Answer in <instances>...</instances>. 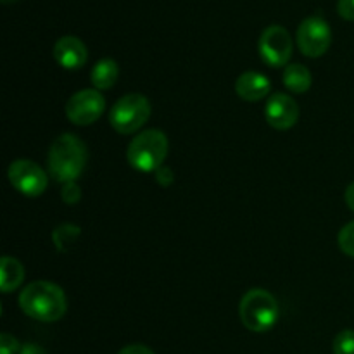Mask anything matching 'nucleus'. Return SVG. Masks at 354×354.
Masks as SVG:
<instances>
[{
  "label": "nucleus",
  "instance_id": "obj_23",
  "mask_svg": "<svg viewBox=\"0 0 354 354\" xmlns=\"http://www.w3.org/2000/svg\"><path fill=\"white\" fill-rule=\"evenodd\" d=\"M19 354H47V353H45L41 348H38V346L26 344L23 349H21Z\"/></svg>",
  "mask_w": 354,
  "mask_h": 354
},
{
  "label": "nucleus",
  "instance_id": "obj_11",
  "mask_svg": "<svg viewBox=\"0 0 354 354\" xmlns=\"http://www.w3.org/2000/svg\"><path fill=\"white\" fill-rule=\"evenodd\" d=\"M88 50L76 37H62L54 45V59L64 69H80L86 62Z\"/></svg>",
  "mask_w": 354,
  "mask_h": 354
},
{
  "label": "nucleus",
  "instance_id": "obj_12",
  "mask_svg": "<svg viewBox=\"0 0 354 354\" xmlns=\"http://www.w3.org/2000/svg\"><path fill=\"white\" fill-rule=\"evenodd\" d=\"M270 90H272V83L268 76L258 71L242 73L235 82V92L242 100H248V102H258L265 99Z\"/></svg>",
  "mask_w": 354,
  "mask_h": 354
},
{
  "label": "nucleus",
  "instance_id": "obj_8",
  "mask_svg": "<svg viewBox=\"0 0 354 354\" xmlns=\"http://www.w3.org/2000/svg\"><path fill=\"white\" fill-rule=\"evenodd\" d=\"M259 55L272 68H280L289 62L292 55V38L283 26H268L259 37Z\"/></svg>",
  "mask_w": 354,
  "mask_h": 354
},
{
  "label": "nucleus",
  "instance_id": "obj_14",
  "mask_svg": "<svg viewBox=\"0 0 354 354\" xmlns=\"http://www.w3.org/2000/svg\"><path fill=\"white\" fill-rule=\"evenodd\" d=\"M24 280V268L16 258L3 256L0 261V287L2 292H12L14 289L23 283Z\"/></svg>",
  "mask_w": 354,
  "mask_h": 354
},
{
  "label": "nucleus",
  "instance_id": "obj_1",
  "mask_svg": "<svg viewBox=\"0 0 354 354\" xmlns=\"http://www.w3.org/2000/svg\"><path fill=\"white\" fill-rule=\"evenodd\" d=\"M19 306L30 318L44 324L61 320L68 310L64 290L52 282H31L19 296Z\"/></svg>",
  "mask_w": 354,
  "mask_h": 354
},
{
  "label": "nucleus",
  "instance_id": "obj_17",
  "mask_svg": "<svg viewBox=\"0 0 354 354\" xmlns=\"http://www.w3.org/2000/svg\"><path fill=\"white\" fill-rule=\"evenodd\" d=\"M337 241H339V248H341V251L344 252V254L354 258V220L351 223H348L346 227L341 228Z\"/></svg>",
  "mask_w": 354,
  "mask_h": 354
},
{
  "label": "nucleus",
  "instance_id": "obj_6",
  "mask_svg": "<svg viewBox=\"0 0 354 354\" xmlns=\"http://www.w3.org/2000/svg\"><path fill=\"white\" fill-rule=\"evenodd\" d=\"M106 99L97 88H85L76 92L66 104V116L78 127H88L102 116Z\"/></svg>",
  "mask_w": 354,
  "mask_h": 354
},
{
  "label": "nucleus",
  "instance_id": "obj_15",
  "mask_svg": "<svg viewBox=\"0 0 354 354\" xmlns=\"http://www.w3.org/2000/svg\"><path fill=\"white\" fill-rule=\"evenodd\" d=\"M311 82V73L303 64H290L287 66L283 71V85L294 93H304L310 90Z\"/></svg>",
  "mask_w": 354,
  "mask_h": 354
},
{
  "label": "nucleus",
  "instance_id": "obj_2",
  "mask_svg": "<svg viewBox=\"0 0 354 354\" xmlns=\"http://www.w3.org/2000/svg\"><path fill=\"white\" fill-rule=\"evenodd\" d=\"M86 162V147L76 135L64 133L54 140L48 151V171L61 183L80 178Z\"/></svg>",
  "mask_w": 354,
  "mask_h": 354
},
{
  "label": "nucleus",
  "instance_id": "obj_19",
  "mask_svg": "<svg viewBox=\"0 0 354 354\" xmlns=\"http://www.w3.org/2000/svg\"><path fill=\"white\" fill-rule=\"evenodd\" d=\"M19 351V342L9 334L0 335V353L2 354H16Z\"/></svg>",
  "mask_w": 354,
  "mask_h": 354
},
{
  "label": "nucleus",
  "instance_id": "obj_5",
  "mask_svg": "<svg viewBox=\"0 0 354 354\" xmlns=\"http://www.w3.org/2000/svg\"><path fill=\"white\" fill-rule=\"evenodd\" d=\"M151 118V102L140 93H128L113 106L109 123L118 133L130 135L140 130Z\"/></svg>",
  "mask_w": 354,
  "mask_h": 354
},
{
  "label": "nucleus",
  "instance_id": "obj_16",
  "mask_svg": "<svg viewBox=\"0 0 354 354\" xmlns=\"http://www.w3.org/2000/svg\"><path fill=\"white\" fill-rule=\"evenodd\" d=\"M334 354H354V330H342L334 339Z\"/></svg>",
  "mask_w": 354,
  "mask_h": 354
},
{
  "label": "nucleus",
  "instance_id": "obj_4",
  "mask_svg": "<svg viewBox=\"0 0 354 354\" xmlns=\"http://www.w3.org/2000/svg\"><path fill=\"white\" fill-rule=\"evenodd\" d=\"M241 320L251 332H266L279 322V304L270 292L252 289L242 297L239 306Z\"/></svg>",
  "mask_w": 354,
  "mask_h": 354
},
{
  "label": "nucleus",
  "instance_id": "obj_20",
  "mask_svg": "<svg viewBox=\"0 0 354 354\" xmlns=\"http://www.w3.org/2000/svg\"><path fill=\"white\" fill-rule=\"evenodd\" d=\"M339 16L346 21H354V0H339Z\"/></svg>",
  "mask_w": 354,
  "mask_h": 354
},
{
  "label": "nucleus",
  "instance_id": "obj_3",
  "mask_svg": "<svg viewBox=\"0 0 354 354\" xmlns=\"http://www.w3.org/2000/svg\"><path fill=\"white\" fill-rule=\"evenodd\" d=\"M168 137L161 130H145L128 145V162L137 171H158L168 156Z\"/></svg>",
  "mask_w": 354,
  "mask_h": 354
},
{
  "label": "nucleus",
  "instance_id": "obj_22",
  "mask_svg": "<svg viewBox=\"0 0 354 354\" xmlns=\"http://www.w3.org/2000/svg\"><path fill=\"white\" fill-rule=\"evenodd\" d=\"M344 199H346V204H348L349 209L354 211V182L348 187V189H346Z\"/></svg>",
  "mask_w": 354,
  "mask_h": 354
},
{
  "label": "nucleus",
  "instance_id": "obj_21",
  "mask_svg": "<svg viewBox=\"0 0 354 354\" xmlns=\"http://www.w3.org/2000/svg\"><path fill=\"white\" fill-rule=\"evenodd\" d=\"M118 354H154V353H152V349H149L147 346L131 344V346H127V348L121 349Z\"/></svg>",
  "mask_w": 354,
  "mask_h": 354
},
{
  "label": "nucleus",
  "instance_id": "obj_13",
  "mask_svg": "<svg viewBox=\"0 0 354 354\" xmlns=\"http://www.w3.org/2000/svg\"><path fill=\"white\" fill-rule=\"evenodd\" d=\"M118 76H120V68H118V62L114 59H100L92 69V80L93 86L97 90H109L113 88L114 83L118 82Z\"/></svg>",
  "mask_w": 354,
  "mask_h": 354
},
{
  "label": "nucleus",
  "instance_id": "obj_10",
  "mask_svg": "<svg viewBox=\"0 0 354 354\" xmlns=\"http://www.w3.org/2000/svg\"><path fill=\"white\" fill-rule=\"evenodd\" d=\"M265 118L266 123L275 130H289L299 120V106L292 97L275 93L266 102Z\"/></svg>",
  "mask_w": 354,
  "mask_h": 354
},
{
  "label": "nucleus",
  "instance_id": "obj_7",
  "mask_svg": "<svg viewBox=\"0 0 354 354\" xmlns=\"http://www.w3.org/2000/svg\"><path fill=\"white\" fill-rule=\"evenodd\" d=\"M332 44V30L320 16H310L297 28V45L308 57H320Z\"/></svg>",
  "mask_w": 354,
  "mask_h": 354
},
{
  "label": "nucleus",
  "instance_id": "obj_24",
  "mask_svg": "<svg viewBox=\"0 0 354 354\" xmlns=\"http://www.w3.org/2000/svg\"><path fill=\"white\" fill-rule=\"evenodd\" d=\"M3 3H14V2H17V0H2Z\"/></svg>",
  "mask_w": 354,
  "mask_h": 354
},
{
  "label": "nucleus",
  "instance_id": "obj_18",
  "mask_svg": "<svg viewBox=\"0 0 354 354\" xmlns=\"http://www.w3.org/2000/svg\"><path fill=\"white\" fill-rule=\"evenodd\" d=\"M62 199L68 204H76L82 199V192H80V187L76 185V182L66 183L64 189H62Z\"/></svg>",
  "mask_w": 354,
  "mask_h": 354
},
{
  "label": "nucleus",
  "instance_id": "obj_9",
  "mask_svg": "<svg viewBox=\"0 0 354 354\" xmlns=\"http://www.w3.org/2000/svg\"><path fill=\"white\" fill-rule=\"evenodd\" d=\"M9 182L17 192L28 197H38L45 192L48 178L44 169L33 161L17 159L9 166Z\"/></svg>",
  "mask_w": 354,
  "mask_h": 354
}]
</instances>
